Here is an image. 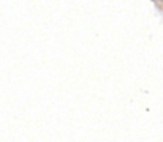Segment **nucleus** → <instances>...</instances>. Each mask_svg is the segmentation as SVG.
I'll return each mask as SVG.
<instances>
[]
</instances>
